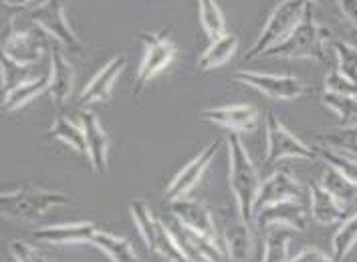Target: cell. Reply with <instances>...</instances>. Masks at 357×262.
I'll list each match as a JSON object with an SVG mask.
<instances>
[{
  "label": "cell",
  "instance_id": "cell-1",
  "mask_svg": "<svg viewBox=\"0 0 357 262\" xmlns=\"http://www.w3.org/2000/svg\"><path fill=\"white\" fill-rule=\"evenodd\" d=\"M226 144H228V162H230L228 164V186L232 190L236 206H238V218L252 224L257 196H259L263 182H261L259 169L252 164L238 133H230Z\"/></svg>",
  "mask_w": 357,
  "mask_h": 262
},
{
  "label": "cell",
  "instance_id": "cell-2",
  "mask_svg": "<svg viewBox=\"0 0 357 262\" xmlns=\"http://www.w3.org/2000/svg\"><path fill=\"white\" fill-rule=\"evenodd\" d=\"M331 38V31L327 26L319 24L311 6L301 20V24L293 31V35L284 38L281 45L268 49L263 56H273V59H311L321 65L327 63V49L325 43Z\"/></svg>",
  "mask_w": 357,
  "mask_h": 262
},
{
  "label": "cell",
  "instance_id": "cell-3",
  "mask_svg": "<svg viewBox=\"0 0 357 262\" xmlns=\"http://www.w3.org/2000/svg\"><path fill=\"white\" fill-rule=\"evenodd\" d=\"M311 2L309 0H281L271 17L264 22L261 35L252 43V47L245 53V61H252L257 56H263L268 49L281 45L284 38L293 35V31L301 24Z\"/></svg>",
  "mask_w": 357,
  "mask_h": 262
},
{
  "label": "cell",
  "instance_id": "cell-4",
  "mask_svg": "<svg viewBox=\"0 0 357 262\" xmlns=\"http://www.w3.org/2000/svg\"><path fill=\"white\" fill-rule=\"evenodd\" d=\"M69 204V196L43 187H22L19 192H6L0 196V212L4 218L35 222L47 210Z\"/></svg>",
  "mask_w": 357,
  "mask_h": 262
},
{
  "label": "cell",
  "instance_id": "cell-5",
  "mask_svg": "<svg viewBox=\"0 0 357 262\" xmlns=\"http://www.w3.org/2000/svg\"><path fill=\"white\" fill-rule=\"evenodd\" d=\"M139 40L144 43V59L135 75L133 95L142 93L151 79L164 73L178 59V47L169 40L166 33H139Z\"/></svg>",
  "mask_w": 357,
  "mask_h": 262
},
{
  "label": "cell",
  "instance_id": "cell-6",
  "mask_svg": "<svg viewBox=\"0 0 357 262\" xmlns=\"http://www.w3.org/2000/svg\"><path fill=\"white\" fill-rule=\"evenodd\" d=\"M29 17L33 20V24L40 26L49 37L55 38L63 49L75 55L83 53V43L67 20L63 0H38L37 6L31 8Z\"/></svg>",
  "mask_w": 357,
  "mask_h": 262
},
{
  "label": "cell",
  "instance_id": "cell-7",
  "mask_svg": "<svg viewBox=\"0 0 357 262\" xmlns=\"http://www.w3.org/2000/svg\"><path fill=\"white\" fill-rule=\"evenodd\" d=\"M266 128V157H264V166H273L279 160L284 157H295V160H317L319 153L317 150L309 148L307 144H303L297 135H293L281 123V119L275 113L266 115L264 121Z\"/></svg>",
  "mask_w": 357,
  "mask_h": 262
},
{
  "label": "cell",
  "instance_id": "cell-8",
  "mask_svg": "<svg viewBox=\"0 0 357 262\" xmlns=\"http://www.w3.org/2000/svg\"><path fill=\"white\" fill-rule=\"evenodd\" d=\"M53 45V37H49L40 26L33 24L31 29H15L13 19L6 24V35L2 43V53L17 61L19 65L31 67L43 56V51Z\"/></svg>",
  "mask_w": 357,
  "mask_h": 262
},
{
  "label": "cell",
  "instance_id": "cell-9",
  "mask_svg": "<svg viewBox=\"0 0 357 262\" xmlns=\"http://www.w3.org/2000/svg\"><path fill=\"white\" fill-rule=\"evenodd\" d=\"M234 81L257 89L273 101H295L309 93V87L293 75H271L259 71H236Z\"/></svg>",
  "mask_w": 357,
  "mask_h": 262
},
{
  "label": "cell",
  "instance_id": "cell-10",
  "mask_svg": "<svg viewBox=\"0 0 357 262\" xmlns=\"http://www.w3.org/2000/svg\"><path fill=\"white\" fill-rule=\"evenodd\" d=\"M220 146H222L220 139L208 144L206 148L200 151L190 164H186L184 168L174 176V180H172L169 186L166 187V200H168L169 204H172V202H178V200H184L190 192L200 184L204 171H206L208 166L212 164V160H214V155L218 153V148H220Z\"/></svg>",
  "mask_w": 357,
  "mask_h": 262
},
{
  "label": "cell",
  "instance_id": "cell-11",
  "mask_svg": "<svg viewBox=\"0 0 357 262\" xmlns=\"http://www.w3.org/2000/svg\"><path fill=\"white\" fill-rule=\"evenodd\" d=\"M305 187L303 184L289 171L279 169L275 174H271L259 190L257 196V206H255V214L263 208L271 206V204H279V202H287V200H297L303 196Z\"/></svg>",
  "mask_w": 357,
  "mask_h": 262
},
{
  "label": "cell",
  "instance_id": "cell-12",
  "mask_svg": "<svg viewBox=\"0 0 357 262\" xmlns=\"http://www.w3.org/2000/svg\"><path fill=\"white\" fill-rule=\"evenodd\" d=\"M172 216L174 220H178L182 226H186L198 236H204L208 240L218 244V236H216V226H214V218L210 214L202 202L198 200H178L172 202Z\"/></svg>",
  "mask_w": 357,
  "mask_h": 262
},
{
  "label": "cell",
  "instance_id": "cell-13",
  "mask_svg": "<svg viewBox=\"0 0 357 262\" xmlns=\"http://www.w3.org/2000/svg\"><path fill=\"white\" fill-rule=\"evenodd\" d=\"M202 119L214 123V125L234 131V133H250L261 123L259 111L252 105H225V107L204 109Z\"/></svg>",
  "mask_w": 357,
  "mask_h": 262
},
{
  "label": "cell",
  "instance_id": "cell-14",
  "mask_svg": "<svg viewBox=\"0 0 357 262\" xmlns=\"http://www.w3.org/2000/svg\"><path fill=\"white\" fill-rule=\"evenodd\" d=\"M51 85H49V97L51 103L61 107L67 103V99L73 93V85H75V69L69 63V59L65 56L61 45H51Z\"/></svg>",
  "mask_w": 357,
  "mask_h": 262
},
{
  "label": "cell",
  "instance_id": "cell-15",
  "mask_svg": "<svg viewBox=\"0 0 357 262\" xmlns=\"http://www.w3.org/2000/svg\"><path fill=\"white\" fill-rule=\"evenodd\" d=\"M99 228L93 222H73V224L43 226L33 232V238L38 242L53 246H73V244L91 242Z\"/></svg>",
  "mask_w": 357,
  "mask_h": 262
},
{
  "label": "cell",
  "instance_id": "cell-16",
  "mask_svg": "<svg viewBox=\"0 0 357 262\" xmlns=\"http://www.w3.org/2000/svg\"><path fill=\"white\" fill-rule=\"evenodd\" d=\"M81 128L85 131V141H87V155L91 162V168L95 174H105L107 171V155H109V139L103 125L99 123L97 115L93 111L81 113Z\"/></svg>",
  "mask_w": 357,
  "mask_h": 262
},
{
  "label": "cell",
  "instance_id": "cell-17",
  "mask_svg": "<svg viewBox=\"0 0 357 262\" xmlns=\"http://www.w3.org/2000/svg\"><path fill=\"white\" fill-rule=\"evenodd\" d=\"M309 222V214L307 210L295 202V200H287V202H279V204H271V206L263 208L255 214V224L261 230H266L273 224H287L295 228L297 232H301L307 228Z\"/></svg>",
  "mask_w": 357,
  "mask_h": 262
},
{
  "label": "cell",
  "instance_id": "cell-18",
  "mask_svg": "<svg viewBox=\"0 0 357 262\" xmlns=\"http://www.w3.org/2000/svg\"><path fill=\"white\" fill-rule=\"evenodd\" d=\"M123 69H126V56H113L112 61L89 81V85L83 89V93H81V105L99 103V101H109L113 87H115V83H117V79H119Z\"/></svg>",
  "mask_w": 357,
  "mask_h": 262
},
{
  "label": "cell",
  "instance_id": "cell-19",
  "mask_svg": "<svg viewBox=\"0 0 357 262\" xmlns=\"http://www.w3.org/2000/svg\"><path fill=\"white\" fill-rule=\"evenodd\" d=\"M311 194V216L319 224H337L347 218V208L339 202L337 198L321 186V182H315L309 186Z\"/></svg>",
  "mask_w": 357,
  "mask_h": 262
},
{
  "label": "cell",
  "instance_id": "cell-20",
  "mask_svg": "<svg viewBox=\"0 0 357 262\" xmlns=\"http://www.w3.org/2000/svg\"><path fill=\"white\" fill-rule=\"evenodd\" d=\"M225 248L230 262H250L255 238L250 232V224L243 218L230 220L225 224Z\"/></svg>",
  "mask_w": 357,
  "mask_h": 262
},
{
  "label": "cell",
  "instance_id": "cell-21",
  "mask_svg": "<svg viewBox=\"0 0 357 262\" xmlns=\"http://www.w3.org/2000/svg\"><path fill=\"white\" fill-rule=\"evenodd\" d=\"M49 85H51V75L43 73L37 79H26L20 85H17L13 91L4 93V101H2V109L4 111H17L20 107L29 105L31 101H35L37 97L43 93H49Z\"/></svg>",
  "mask_w": 357,
  "mask_h": 262
},
{
  "label": "cell",
  "instance_id": "cell-22",
  "mask_svg": "<svg viewBox=\"0 0 357 262\" xmlns=\"http://www.w3.org/2000/svg\"><path fill=\"white\" fill-rule=\"evenodd\" d=\"M236 49H238V37L232 33H225L222 37L214 38L198 59V71L206 73V71H214L222 67L234 56Z\"/></svg>",
  "mask_w": 357,
  "mask_h": 262
},
{
  "label": "cell",
  "instance_id": "cell-23",
  "mask_svg": "<svg viewBox=\"0 0 357 262\" xmlns=\"http://www.w3.org/2000/svg\"><path fill=\"white\" fill-rule=\"evenodd\" d=\"M295 228L287 224H273L264 230L263 262L289 261V242L295 236Z\"/></svg>",
  "mask_w": 357,
  "mask_h": 262
},
{
  "label": "cell",
  "instance_id": "cell-24",
  "mask_svg": "<svg viewBox=\"0 0 357 262\" xmlns=\"http://www.w3.org/2000/svg\"><path fill=\"white\" fill-rule=\"evenodd\" d=\"M91 244L101 248L113 262H142L139 256L135 254L132 242L123 236H115L112 232L97 230Z\"/></svg>",
  "mask_w": 357,
  "mask_h": 262
},
{
  "label": "cell",
  "instance_id": "cell-25",
  "mask_svg": "<svg viewBox=\"0 0 357 262\" xmlns=\"http://www.w3.org/2000/svg\"><path fill=\"white\" fill-rule=\"evenodd\" d=\"M49 139H61L63 144L71 146L73 150L87 155V141H85V131L81 125L69 121L67 117L59 115L49 131Z\"/></svg>",
  "mask_w": 357,
  "mask_h": 262
},
{
  "label": "cell",
  "instance_id": "cell-26",
  "mask_svg": "<svg viewBox=\"0 0 357 262\" xmlns=\"http://www.w3.org/2000/svg\"><path fill=\"white\" fill-rule=\"evenodd\" d=\"M321 103L329 107L331 111L337 113L339 128H354L357 125V99L347 97V95L325 91L321 95Z\"/></svg>",
  "mask_w": 357,
  "mask_h": 262
},
{
  "label": "cell",
  "instance_id": "cell-27",
  "mask_svg": "<svg viewBox=\"0 0 357 262\" xmlns=\"http://www.w3.org/2000/svg\"><path fill=\"white\" fill-rule=\"evenodd\" d=\"M321 186L325 187V190H329L343 206L356 204L357 202L356 184H351L347 178H343V176L339 174L337 169L327 166V164H325V171H323V178H321Z\"/></svg>",
  "mask_w": 357,
  "mask_h": 262
},
{
  "label": "cell",
  "instance_id": "cell-28",
  "mask_svg": "<svg viewBox=\"0 0 357 262\" xmlns=\"http://www.w3.org/2000/svg\"><path fill=\"white\" fill-rule=\"evenodd\" d=\"M317 141L323 148H329V150L341 151V153L357 157V125H354V128H337V130L329 131V133H319Z\"/></svg>",
  "mask_w": 357,
  "mask_h": 262
},
{
  "label": "cell",
  "instance_id": "cell-29",
  "mask_svg": "<svg viewBox=\"0 0 357 262\" xmlns=\"http://www.w3.org/2000/svg\"><path fill=\"white\" fill-rule=\"evenodd\" d=\"M198 15H200L202 29H204V33L210 37V40H214V38L225 35L226 20L216 0H198Z\"/></svg>",
  "mask_w": 357,
  "mask_h": 262
},
{
  "label": "cell",
  "instance_id": "cell-30",
  "mask_svg": "<svg viewBox=\"0 0 357 262\" xmlns=\"http://www.w3.org/2000/svg\"><path fill=\"white\" fill-rule=\"evenodd\" d=\"M357 242V212L354 216H347L339 230L333 234V240H331V248H333V259L337 262H341L349 250L356 246Z\"/></svg>",
  "mask_w": 357,
  "mask_h": 262
},
{
  "label": "cell",
  "instance_id": "cell-31",
  "mask_svg": "<svg viewBox=\"0 0 357 262\" xmlns=\"http://www.w3.org/2000/svg\"><path fill=\"white\" fill-rule=\"evenodd\" d=\"M130 212H132L133 220H135V226L144 238V242L148 244V248L151 250L153 246V240H155V232H158V218H153L150 206L144 202V200H133L130 204Z\"/></svg>",
  "mask_w": 357,
  "mask_h": 262
},
{
  "label": "cell",
  "instance_id": "cell-32",
  "mask_svg": "<svg viewBox=\"0 0 357 262\" xmlns=\"http://www.w3.org/2000/svg\"><path fill=\"white\" fill-rule=\"evenodd\" d=\"M317 153H319V157L327 166L337 169L343 178H347L351 184L357 186V157L347 155V153H341V151L329 150V148H323V146L317 150Z\"/></svg>",
  "mask_w": 357,
  "mask_h": 262
},
{
  "label": "cell",
  "instance_id": "cell-33",
  "mask_svg": "<svg viewBox=\"0 0 357 262\" xmlns=\"http://www.w3.org/2000/svg\"><path fill=\"white\" fill-rule=\"evenodd\" d=\"M331 49L335 51L337 55V71L345 79L357 83V49L354 45L345 43V40H333L331 43Z\"/></svg>",
  "mask_w": 357,
  "mask_h": 262
},
{
  "label": "cell",
  "instance_id": "cell-34",
  "mask_svg": "<svg viewBox=\"0 0 357 262\" xmlns=\"http://www.w3.org/2000/svg\"><path fill=\"white\" fill-rule=\"evenodd\" d=\"M0 63H2V91L4 93L13 91L17 85H20L22 81H26L29 67L19 65L17 61H13L10 56H6L4 53L0 56Z\"/></svg>",
  "mask_w": 357,
  "mask_h": 262
},
{
  "label": "cell",
  "instance_id": "cell-35",
  "mask_svg": "<svg viewBox=\"0 0 357 262\" xmlns=\"http://www.w3.org/2000/svg\"><path fill=\"white\" fill-rule=\"evenodd\" d=\"M8 250L17 262H49L45 259V254H40L33 244L24 242V240H10Z\"/></svg>",
  "mask_w": 357,
  "mask_h": 262
},
{
  "label": "cell",
  "instance_id": "cell-36",
  "mask_svg": "<svg viewBox=\"0 0 357 262\" xmlns=\"http://www.w3.org/2000/svg\"><path fill=\"white\" fill-rule=\"evenodd\" d=\"M325 91H333V93L347 95V97H356L357 99V83L345 79L335 69V71H331L329 75L325 77Z\"/></svg>",
  "mask_w": 357,
  "mask_h": 262
},
{
  "label": "cell",
  "instance_id": "cell-37",
  "mask_svg": "<svg viewBox=\"0 0 357 262\" xmlns=\"http://www.w3.org/2000/svg\"><path fill=\"white\" fill-rule=\"evenodd\" d=\"M287 262H337V261H335L333 256L325 254V252L319 250V248H307V250L299 252L295 259H289Z\"/></svg>",
  "mask_w": 357,
  "mask_h": 262
},
{
  "label": "cell",
  "instance_id": "cell-38",
  "mask_svg": "<svg viewBox=\"0 0 357 262\" xmlns=\"http://www.w3.org/2000/svg\"><path fill=\"white\" fill-rule=\"evenodd\" d=\"M341 13L357 29V0H339Z\"/></svg>",
  "mask_w": 357,
  "mask_h": 262
},
{
  "label": "cell",
  "instance_id": "cell-39",
  "mask_svg": "<svg viewBox=\"0 0 357 262\" xmlns=\"http://www.w3.org/2000/svg\"><path fill=\"white\" fill-rule=\"evenodd\" d=\"M38 0H6V6H15V8H22L29 4H35Z\"/></svg>",
  "mask_w": 357,
  "mask_h": 262
},
{
  "label": "cell",
  "instance_id": "cell-40",
  "mask_svg": "<svg viewBox=\"0 0 357 262\" xmlns=\"http://www.w3.org/2000/svg\"><path fill=\"white\" fill-rule=\"evenodd\" d=\"M309 2H315V4H323L325 0H309Z\"/></svg>",
  "mask_w": 357,
  "mask_h": 262
}]
</instances>
